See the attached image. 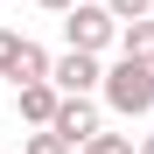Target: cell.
Segmentation results:
<instances>
[{
    "label": "cell",
    "mask_w": 154,
    "mask_h": 154,
    "mask_svg": "<svg viewBox=\"0 0 154 154\" xmlns=\"http://www.w3.org/2000/svg\"><path fill=\"white\" fill-rule=\"evenodd\" d=\"M49 91H56V98H84V91H98V56H77V49L56 56V63H49Z\"/></svg>",
    "instance_id": "277c9868"
},
{
    "label": "cell",
    "mask_w": 154,
    "mask_h": 154,
    "mask_svg": "<svg viewBox=\"0 0 154 154\" xmlns=\"http://www.w3.org/2000/svg\"><path fill=\"white\" fill-rule=\"evenodd\" d=\"M14 56H21V35H14V28H0V77L14 70Z\"/></svg>",
    "instance_id": "30bf717a"
},
{
    "label": "cell",
    "mask_w": 154,
    "mask_h": 154,
    "mask_svg": "<svg viewBox=\"0 0 154 154\" xmlns=\"http://www.w3.org/2000/svg\"><path fill=\"white\" fill-rule=\"evenodd\" d=\"M14 91H21V119L49 126V112H56V91H49V84H14Z\"/></svg>",
    "instance_id": "52a82bcc"
},
{
    "label": "cell",
    "mask_w": 154,
    "mask_h": 154,
    "mask_svg": "<svg viewBox=\"0 0 154 154\" xmlns=\"http://www.w3.org/2000/svg\"><path fill=\"white\" fill-rule=\"evenodd\" d=\"M42 133H56V140L77 154V147L98 133V105H91V98H56V112H49V126H42Z\"/></svg>",
    "instance_id": "3957f363"
},
{
    "label": "cell",
    "mask_w": 154,
    "mask_h": 154,
    "mask_svg": "<svg viewBox=\"0 0 154 154\" xmlns=\"http://www.w3.org/2000/svg\"><path fill=\"white\" fill-rule=\"evenodd\" d=\"M63 35L77 56H105V49L119 42V21L98 7V0H77V7H63Z\"/></svg>",
    "instance_id": "7a4b0ae2"
},
{
    "label": "cell",
    "mask_w": 154,
    "mask_h": 154,
    "mask_svg": "<svg viewBox=\"0 0 154 154\" xmlns=\"http://www.w3.org/2000/svg\"><path fill=\"white\" fill-rule=\"evenodd\" d=\"M119 56L154 70V14H140V21H119Z\"/></svg>",
    "instance_id": "5b68a950"
},
{
    "label": "cell",
    "mask_w": 154,
    "mask_h": 154,
    "mask_svg": "<svg viewBox=\"0 0 154 154\" xmlns=\"http://www.w3.org/2000/svg\"><path fill=\"white\" fill-rule=\"evenodd\" d=\"M133 154H154V133H147V140H140V147H133Z\"/></svg>",
    "instance_id": "4fadbf2b"
},
{
    "label": "cell",
    "mask_w": 154,
    "mask_h": 154,
    "mask_svg": "<svg viewBox=\"0 0 154 154\" xmlns=\"http://www.w3.org/2000/svg\"><path fill=\"white\" fill-rule=\"evenodd\" d=\"M98 91H105V105L112 112H126V119H140V112H154V70L147 63H112V70H98Z\"/></svg>",
    "instance_id": "6da1fadb"
},
{
    "label": "cell",
    "mask_w": 154,
    "mask_h": 154,
    "mask_svg": "<svg viewBox=\"0 0 154 154\" xmlns=\"http://www.w3.org/2000/svg\"><path fill=\"white\" fill-rule=\"evenodd\" d=\"M77 154H133V140H126V133H91Z\"/></svg>",
    "instance_id": "ba28073f"
},
{
    "label": "cell",
    "mask_w": 154,
    "mask_h": 154,
    "mask_svg": "<svg viewBox=\"0 0 154 154\" xmlns=\"http://www.w3.org/2000/svg\"><path fill=\"white\" fill-rule=\"evenodd\" d=\"M35 7H49V14H63V7H77V0H35Z\"/></svg>",
    "instance_id": "7c38bea8"
},
{
    "label": "cell",
    "mask_w": 154,
    "mask_h": 154,
    "mask_svg": "<svg viewBox=\"0 0 154 154\" xmlns=\"http://www.w3.org/2000/svg\"><path fill=\"white\" fill-rule=\"evenodd\" d=\"M98 7H105V14H112V21H140V14H147V7H154V0H98Z\"/></svg>",
    "instance_id": "9c48e42d"
},
{
    "label": "cell",
    "mask_w": 154,
    "mask_h": 154,
    "mask_svg": "<svg viewBox=\"0 0 154 154\" xmlns=\"http://www.w3.org/2000/svg\"><path fill=\"white\" fill-rule=\"evenodd\" d=\"M14 84H49V49L42 42H28V35H21V56H14Z\"/></svg>",
    "instance_id": "8992f818"
},
{
    "label": "cell",
    "mask_w": 154,
    "mask_h": 154,
    "mask_svg": "<svg viewBox=\"0 0 154 154\" xmlns=\"http://www.w3.org/2000/svg\"><path fill=\"white\" fill-rule=\"evenodd\" d=\"M21 154H70V147H63L56 133H28V147H21Z\"/></svg>",
    "instance_id": "8fae6325"
}]
</instances>
